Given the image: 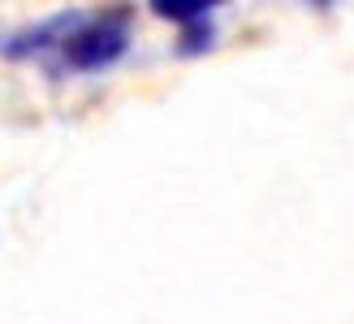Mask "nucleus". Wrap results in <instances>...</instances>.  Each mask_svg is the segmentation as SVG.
Returning a JSON list of instances; mask_svg holds the SVG:
<instances>
[{"instance_id":"1","label":"nucleus","mask_w":354,"mask_h":324,"mask_svg":"<svg viewBox=\"0 0 354 324\" xmlns=\"http://www.w3.org/2000/svg\"><path fill=\"white\" fill-rule=\"evenodd\" d=\"M130 44H134V13L126 5L95 9V13L61 9L5 35L0 57L39 65L52 82H65V78H91L117 69L126 61Z\"/></svg>"},{"instance_id":"2","label":"nucleus","mask_w":354,"mask_h":324,"mask_svg":"<svg viewBox=\"0 0 354 324\" xmlns=\"http://www.w3.org/2000/svg\"><path fill=\"white\" fill-rule=\"evenodd\" d=\"M156 17L182 26V44L177 57H203L216 48V9L221 0H151L147 5Z\"/></svg>"}]
</instances>
